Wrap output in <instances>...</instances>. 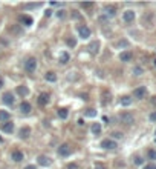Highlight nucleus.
<instances>
[{
  "mask_svg": "<svg viewBox=\"0 0 156 169\" xmlns=\"http://www.w3.org/2000/svg\"><path fill=\"white\" fill-rule=\"evenodd\" d=\"M113 139H123V134H121V132H113Z\"/></svg>",
  "mask_w": 156,
  "mask_h": 169,
  "instance_id": "nucleus-34",
  "label": "nucleus"
},
{
  "mask_svg": "<svg viewBox=\"0 0 156 169\" xmlns=\"http://www.w3.org/2000/svg\"><path fill=\"white\" fill-rule=\"evenodd\" d=\"M68 169H77V164H69Z\"/></svg>",
  "mask_w": 156,
  "mask_h": 169,
  "instance_id": "nucleus-40",
  "label": "nucleus"
},
{
  "mask_svg": "<svg viewBox=\"0 0 156 169\" xmlns=\"http://www.w3.org/2000/svg\"><path fill=\"white\" fill-rule=\"evenodd\" d=\"M25 169H35V166H34V164H29V166H26Z\"/></svg>",
  "mask_w": 156,
  "mask_h": 169,
  "instance_id": "nucleus-42",
  "label": "nucleus"
},
{
  "mask_svg": "<svg viewBox=\"0 0 156 169\" xmlns=\"http://www.w3.org/2000/svg\"><path fill=\"white\" fill-rule=\"evenodd\" d=\"M25 69L28 71V72H34V71L37 69V60H35L34 57H29V59L25 62Z\"/></svg>",
  "mask_w": 156,
  "mask_h": 169,
  "instance_id": "nucleus-2",
  "label": "nucleus"
},
{
  "mask_svg": "<svg viewBox=\"0 0 156 169\" xmlns=\"http://www.w3.org/2000/svg\"><path fill=\"white\" fill-rule=\"evenodd\" d=\"M17 94H19L20 97H26L29 94V89L26 86H17Z\"/></svg>",
  "mask_w": 156,
  "mask_h": 169,
  "instance_id": "nucleus-17",
  "label": "nucleus"
},
{
  "mask_svg": "<svg viewBox=\"0 0 156 169\" xmlns=\"http://www.w3.org/2000/svg\"><path fill=\"white\" fill-rule=\"evenodd\" d=\"M153 19H155V16L151 14V12H147V14L144 16V25L147 26V28H150L151 23H153Z\"/></svg>",
  "mask_w": 156,
  "mask_h": 169,
  "instance_id": "nucleus-12",
  "label": "nucleus"
},
{
  "mask_svg": "<svg viewBox=\"0 0 156 169\" xmlns=\"http://www.w3.org/2000/svg\"><path fill=\"white\" fill-rule=\"evenodd\" d=\"M2 141H3V139H2V137H0V143H2Z\"/></svg>",
  "mask_w": 156,
  "mask_h": 169,
  "instance_id": "nucleus-46",
  "label": "nucleus"
},
{
  "mask_svg": "<svg viewBox=\"0 0 156 169\" xmlns=\"http://www.w3.org/2000/svg\"><path fill=\"white\" fill-rule=\"evenodd\" d=\"M78 32H80V37L81 39H89L90 37V29H89V26H80V29H78Z\"/></svg>",
  "mask_w": 156,
  "mask_h": 169,
  "instance_id": "nucleus-8",
  "label": "nucleus"
},
{
  "mask_svg": "<svg viewBox=\"0 0 156 169\" xmlns=\"http://www.w3.org/2000/svg\"><path fill=\"white\" fill-rule=\"evenodd\" d=\"M21 22H23L26 26L32 25V19H31V17H28V16H23V17H21Z\"/></svg>",
  "mask_w": 156,
  "mask_h": 169,
  "instance_id": "nucleus-27",
  "label": "nucleus"
},
{
  "mask_svg": "<svg viewBox=\"0 0 156 169\" xmlns=\"http://www.w3.org/2000/svg\"><path fill=\"white\" fill-rule=\"evenodd\" d=\"M145 95H147V88L145 86H139V88H136V89L133 91V97L138 99V100L145 99Z\"/></svg>",
  "mask_w": 156,
  "mask_h": 169,
  "instance_id": "nucleus-3",
  "label": "nucleus"
},
{
  "mask_svg": "<svg viewBox=\"0 0 156 169\" xmlns=\"http://www.w3.org/2000/svg\"><path fill=\"white\" fill-rule=\"evenodd\" d=\"M2 86H3V80L0 78V88H2Z\"/></svg>",
  "mask_w": 156,
  "mask_h": 169,
  "instance_id": "nucleus-45",
  "label": "nucleus"
},
{
  "mask_svg": "<svg viewBox=\"0 0 156 169\" xmlns=\"http://www.w3.org/2000/svg\"><path fill=\"white\" fill-rule=\"evenodd\" d=\"M57 16H58V19H64V11H58Z\"/></svg>",
  "mask_w": 156,
  "mask_h": 169,
  "instance_id": "nucleus-38",
  "label": "nucleus"
},
{
  "mask_svg": "<svg viewBox=\"0 0 156 169\" xmlns=\"http://www.w3.org/2000/svg\"><path fill=\"white\" fill-rule=\"evenodd\" d=\"M11 158L14 160L15 163H19V162H21V160L25 158V155H23V152H21V151H19V149H14L11 152Z\"/></svg>",
  "mask_w": 156,
  "mask_h": 169,
  "instance_id": "nucleus-6",
  "label": "nucleus"
},
{
  "mask_svg": "<svg viewBox=\"0 0 156 169\" xmlns=\"http://www.w3.org/2000/svg\"><path fill=\"white\" fill-rule=\"evenodd\" d=\"M9 118H11V115H9V112L8 111H2L0 109V122H9Z\"/></svg>",
  "mask_w": 156,
  "mask_h": 169,
  "instance_id": "nucleus-18",
  "label": "nucleus"
},
{
  "mask_svg": "<svg viewBox=\"0 0 156 169\" xmlns=\"http://www.w3.org/2000/svg\"><path fill=\"white\" fill-rule=\"evenodd\" d=\"M84 115H86V117H95V115H96V111H95V109H87L86 112H84Z\"/></svg>",
  "mask_w": 156,
  "mask_h": 169,
  "instance_id": "nucleus-29",
  "label": "nucleus"
},
{
  "mask_svg": "<svg viewBox=\"0 0 156 169\" xmlns=\"http://www.w3.org/2000/svg\"><path fill=\"white\" fill-rule=\"evenodd\" d=\"M142 162H144V160H142L141 157H136L135 158V164H142Z\"/></svg>",
  "mask_w": 156,
  "mask_h": 169,
  "instance_id": "nucleus-36",
  "label": "nucleus"
},
{
  "mask_svg": "<svg viewBox=\"0 0 156 169\" xmlns=\"http://www.w3.org/2000/svg\"><path fill=\"white\" fill-rule=\"evenodd\" d=\"M133 74H135V75H141V74H142V68H139V66H136V68L133 69Z\"/></svg>",
  "mask_w": 156,
  "mask_h": 169,
  "instance_id": "nucleus-31",
  "label": "nucleus"
},
{
  "mask_svg": "<svg viewBox=\"0 0 156 169\" xmlns=\"http://www.w3.org/2000/svg\"><path fill=\"white\" fill-rule=\"evenodd\" d=\"M48 103H49V94H46V92L40 94V95H38V105L44 106V105H48Z\"/></svg>",
  "mask_w": 156,
  "mask_h": 169,
  "instance_id": "nucleus-15",
  "label": "nucleus"
},
{
  "mask_svg": "<svg viewBox=\"0 0 156 169\" xmlns=\"http://www.w3.org/2000/svg\"><path fill=\"white\" fill-rule=\"evenodd\" d=\"M74 17H75V19H80V14H78L77 11H74Z\"/></svg>",
  "mask_w": 156,
  "mask_h": 169,
  "instance_id": "nucleus-41",
  "label": "nucleus"
},
{
  "mask_svg": "<svg viewBox=\"0 0 156 169\" xmlns=\"http://www.w3.org/2000/svg\"><path fill=\"white\" fill-rule=\"evenodd\" d=\"M68 45H69L70 48H74L75 45H77V42H75V39H69V40H68Z\"/></svg>",
  "mask_w": 156,
  "mask_h": 169,
  "instance_id": "nucleus-32",
  "label": "nucleus"
},
{
  "mask_svg": "<svg viewBox=\"0 0 156 169\" xmlns=\"http://www.w3.org/2000/svg\"><path fill=\"white\" fill-rule=\"evenodd\" d=\"M42 6V3H26V5H23L25 9H32V8H38Z\"/></svg>",
  "mask_w": 156,
  "mask_h": 169,
  "instance_id": "nucleus-26",
  "label": "nucleus"
},
{
  "mask_svg": "<svg viewBox=\"0 0 156 169\" xmlns=\"http://www.w3.org/2000/svg\"><path fill=\"white\" fill-rule=\"evenodd\" d=\"M81 6H83V8H92V6H93V3H90V2H87V3H81Z\"/></svg>",
  "mask_w": 156,
  "mask_h": 169,
  "instance_id": "nucleus-35",
  "label": "nucleus"
},
{
  "mask_svg": "<svg viewBox=\"0 0 156 169\" xmlns=\"http://www.w3.org/2000/svg\"><path fill=\"white\" fill-rule=\"evenodd\" d=\"M92 132H93L95 135L100 134V132H101V124H100V123H93V124H92Z\"/></svg>",
  "mask_w": 156,
  "mask_h": 169,
  "instance_id": "nucleus-25",
  "label": "nucleus"
},
{
  "mask_svg": "<svg viewBox=\"0 0 156 169\" xmlns=\"http://www.w3.org/2000/svg\"><path fill=\"white\" fill-rule=\"evenodd\" d=\"M69 59H70V57H69L68 52H61L60 57H58V60H60V63H61V65H66V63L69 62Z\"/></svg>",
  "mask_w": 156,
  "mask_h": 169,
  "instance_id": "nucleus-19",
  "label": "nucleus"
},
{
  "mask_svg": "<svg viewBox=\"0 0 156 169\" xmlns=\"http://www.w3.org/2000/svg\"><path fill=\"white\" fill-rule=\"evenodd\" d=\"M150 120H151V122H156V111L150 114Z\"/></svg>",
  "mask_w": 156,
  "mask_h": 169,
  "instance_id": "nucleus-37",
  "label": "nucleus"
},
{
  "mask_svg": "<svg viewBox=\"0 0 156 169\" xmlns=\"http://www.w3.org/2000/svg\"><path fill=\"white\" fill-rule=\"evenodd\" d=\"M132 57H133V54L130 51H124V52L119 54V60H121V62H130Z\"/></svg>",
  "mask_w": 156,
  "mask_h": 169,
  "instance_id": "nucleus-13",
  "label": "nucleus"
},
{
  "mask_svg": "<svg viewBox=\"0 0 156 169\" xmlns=\"http://www.w3.org/2000/svg\"><path fill=\"white\" fill-rule=\"evenodd\" d=\"M44 78L48 80V82H57V74L55 72H52V71H49V72H46V75H44Z\"/></svg>",
  "mask_w": 156,
  "mask_h": 169,
  "instance_id": "nucleus-20",
  "label": "nucleus"
},
{
  "mask_svg": "<svg viewBox=\"0 0 156 169\" xmlns=\"http://www.w3.org/2000/svg\"><path fill=\"white\" fill-rule=\"evenodd\" d=\"M118 46H127V42H119Z\"/></svg>",
  "mask_w": 156,
  "mask_h": 169,
  "instance_id": "nucleus-39",
  "label": "nucleus"
},
{
  "mask_svg": "<svg viewBox=\"0 0 156 169\" xmlns=\"http://www.w3.org/2000/svg\"><path fill=\"white\" fill-rule=\"evenodd\" d=\"M123 19H124V22H127V23H130V22H133V20H135V12H133L132 9H127V11L123 14Z\"/></svg>",
  "mask_w": 156,
  "mask_h": 169,
  "instance_id": "nucleus-9",
  "label": "nucleus"
},
{
  "mask_svg": "<svg viewBox=\"0 0 156 169\" xmlns=\"http://www.w3.org/2000/svg\"><path fill=\"white\" fill-rule=\"evenodd\" d=\"M70 154H72V148H70L68 143L61 145L58 148V155H61V157H68V155H70Z\"/></svg>",
  "mask_w": 156,
  "mask_h": 169,
  "instance_id": "nucleus-5",
  "label": "nucleus"
},
{
  "mask_svg": "<svg viewBox=\"0 0 156 169\" xmlns=\"http://www.w3.org/2000/svg\"><path fill=\"white\" fill-rule=\"evenodd\" d=\"M37 162H38L40 166H49V164H51V158L46 157V155H38Z\"/></svg>",
  "mask_w": 156,
  "mask_h": 169,
  "instance_id": "nucleus-10",
  "label": "nucleus"
},
{
  "mask_svg": "<svg viewBox=\"0 0 156 169\" xmlns=\"http://www.w3.org/2000/svg\"><path fill=\"white\" fill-rule=\"evenodd\" d=\"M119 103H121L123 106H129V105H132V97H129V95H124V97H121Z\"/></svg>",
  "mask_w": 156,
  "mask_h": 169,
  "instance_id": "nucleus-22",
  "label": "nucleus"
},
{
  "mask_svg": "<svg viewBox=\"0 0 156 169\" xmlns=\"http://www.w3.org/2000/svg\"><path fill=\"white\" fill-rule=\"evenodd\" d=\"M29 135H31V128H28V126L21 128V129L19 131V137H20V139H29Z\"/></svg>",
  "mask_w": 156,
  "mask_h": 169,
  "instance_id": "nucleus-11",
  "label": "nucleus"
},
{
  "mask_svg": "<svg viewBox=\"0 0 156 169\" xmlns=\"http://www.w3.org/2000/svg\"><path fill=\"white\" fill-rule=\"evenodd\" d=\"M144 169H156V163H149V164H145Z\"/></svg>",
  "mask_w": 156,
  "mask_h": 169,
  "instance_id": "nucleus-33",
  "label": "nucleus"
},
{
  "mask_svg": "<svg viewBox=\"0 0 156 169\" xmlns=\"http://www.w3.org/2000/svg\"><path fill=\"white\" fill-rule=\"evenodd\" d=\"M151 103H153V105H156V95L153 97V99H151Z\"/></svg>",
  "mask_w": 156,
  "mask_h": 169,
  "instance_id": "nucleus-43",
  "label": "nucleus"
},
{
  "mask_svg": "<svg viewBox=\"0 0 156 169\" xmlns=\"http://www.w3.org/2000/svg\"><path fill=\"white\" fill-rule=\"evenodd\" d=\"M68 115H69V112H68V109H66V108H60L58 109V117L60 118L66 120V118H68Z\"/></svg>",
  "mask_w": 156,
  "mask_h": 169,
  "instance_id": "nucleus-24",
  "label": "nucleus"
},
{
  "mask_svg": "<svg viewBox=\"0 0 156 169\" xmlns=\"http://www.w3.org/2000/svg\"><path fill=\"white\" fill-rule=\"evenodd\" d=\"M9 31H11V32L12 34H14V35H19L20 32H21V29H20V26H12V28H9Z\"/></svg>",
  "mask_w": 156,
  "mask_h": 169,
  "instance_id": "nucleus-28",
  "label": "nucleus"
},
{
  "mask_svg": "<svg viewBox=\"0 0 156 169\" xmlns=\"http://www.w3.org/2000/svg\"><path fill=\"white\" fill-rule=\"evenodd\" d=\"M2 129H3V132H8V134H11V132L14 131V123H11V122L3 123V124H2Z\"/></svg>",
  "mask_w": 156,
  "mask_h": 169,
  "instance_id": "nucleus-16",
  "label": "nucleus"
},
{
  "mask_svg": "<svg viewBox=\"0 0 156 169\" xmlns=\"http://www.w3.org/2000/svg\"><path fill=\"white\" fill-rule=\"evenodd\" d=\"M98 48H100V42H92L90 45H89L90 54H96V52H98Z\"/></svg>",
  "mask_w": 156,
  "mask_h": 169,
  "instance_id": "nucleus-21",
  "label": "nucleus"
},
{
  "mask_svg": "<svg viewBox=\"0 0 156 169\" xmlns=\"http://www.w3.org/2000/svg\"><path fill=\"white\" fill-rule=\"evenodd\" d=\"M95 169H106V168H102V166H95Z\"/></svg>",
  "mask_w": 156,
  "mask_h": 169,
  "instance_id": "nucleus-44",
  "label": "nucleus"
},
{
  "mask_svg": "<svg viewBox=\"0 0 156 169\" xmlns=\"http://www.w3.org/2000/svg\"><path fill=\"white\" fill-rule=\"evenodd\" d=\"M104 12H106L109 17H113L115 14H116V9H115L113 6H106V8H104Z\"/></svg>",
  "mask_w": 156,
  "mask_h": 169,
  "instance_id": "nucleus-23",
  "label": "nucleus"
},
{
  "mask_svg": "<svg viewBox=\"0 0 156 169\" xmlns=\"http://www.w3.org/2000/svg\"><path fill=\"white\" fill-rule=\"evenodd\" d=\"M119 120H121V123L127 124V126L135 123V117H133V114H130V112H123L119 115Z\"/></svg>",
  "mask_w": 156,
  "mask_h": 169,
  "instance_id": "nucleus-1",
  "label": "nucleus"
},
{
  "mask_svg": "<svg viewBox=\"0 0 156 169\" xmlns=\"http://www.w3.org/2000/svg\"><path fill=\"white\" fill-rule=\"evenodd\" d=\"M2 101H3L5 105L12 106V105H14V95H12L11 92H5V94L2 95Z\"/></svg>",
  "mask_w": 156,
  "mask_h": 169,
  "instance_id": "nucleus-7",
  "label": "nucleus"
},
{
  "mask_svg": "<svg viewBox=\"0 0 156 169\" xmlns=\"http://www.w3.org/2000/svg\"><path fill=\"white\" fill-rule=\"evenodd\" d=\"M149 158L150 160H156V151L155 149H150L149 151Z\"/></svg>",
  "mask_w": 156,
  "mask_h": 169,
  "instance_id": "nucleus-30",
  "label": "nucleus"
},
{
  "mask_svg": "<svg viewBox=\"0 0 156 169\" xmlns=\"http://www.w3.org/2000/svg\"><path fill=\"white\" fill-rule=\"evenodd\" d=\"M20 111L23 114H29L31 111H32V106H31L28 101H21V105H20Z\"/></svg>",
  "mask_w": 156,
  "mask_h": 169,
  "instance_id": "nucleus-14",
  "label": "nucleus"
},
{
  "mask_svg": "<svg viewBox=\"0 0 156 169\" xmlns=\"http://www.w3.org/2000/svg\"><path fill=\"white\" fill-rule=\"evenodd\" d=\"M101 148H102V149H116L118 145H116V141H115V140L106 139V140L101 141Z\"/></svg>",
  "mask_w": 156,
  "mask_h": 169,
  "instance_id": "nucleus-4",
  "label": "nucleus"
}]
</instances>
